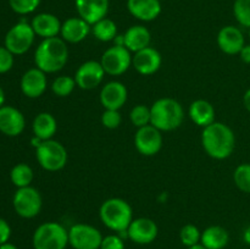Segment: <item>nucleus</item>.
<instances>
[{"mask_svg":"<svg viewBox=\"0 0 250 249\" xmlns=\"http://www.w3.org/2000/svg\"><path fill=\"white\" fill-rule=\"evenodd\" d=\"M202 144L205 153L216 160L229 158L236 148V136L229 126L222 122H212L202 132Z\"/></svg>","mask_w":250,"mask_h":249,"instance_id":"1","label":"nucleus"},{"mask_svg":"<svg viewBox=\"0 0 250 249\" xmlns=\"http://www.w3.org/2000/svg\"><path fill=\"white\" fill-rule=\"evenodd\" d=\"M68 61V48L62 38L54 37L41 42L34 53L36 67L45 73H55L62 70Z\"/></svg>","mask_w":250,"mask_h":249,"instance_id":"2","label":"nucleus"},{"mask_svg":"<svg viewBox=\"0 0 250 249\" xmlns=\"http://www.w3.org/2000/svg\"><path fill=\"white\" fill-rule=\"evenodd\" d=\"M150 124L161 132L177 129L185 120V110L180 102L172 98H160L150 106Z\"/></svg>","mask_w":250,"mask_h":249,"instance_id":"3","label":"nucleus"},{"mask_svg":"<svg viewBox=\"0 0 250 249\" xmlns=\"http://www.w3.org/2000/svg\"><path fill=\"white\" fill-rule=\"evenodd\" d=\"M103 224L116 233L127 231L133 221V210L128 202L121 198H110L103 202L99 209Z\"/></svg>","mask_w":250,"mask_h":249,"instance_id":"4","label":"nucleus"},{"mask_svg":"<svg viewBox=\"0 0 250 249\" xmlns=\"http://www.w3.org/2000/svg\"><path fill=\"white\" fill-rule=\"evenodd\" d=\"M32 244L34 249H66L68 231L59 222H44L34 231Z\"/></svg>","mask_w":250,"mask_h":249,"instance_id":"5","label":"nucleus"},{"mask_svg":"<svg viewBox=\"0 0 250 249\" xmlns=\"http://www.w3.org/2000/svg\"><path fill=\"white\" fill-rule=\"evenodd\" d=\"M36 158L39 165L49 172L62 170L68 160V154L63 144L55 139L43 141L36 148Z\"/></svg>","mask_w":250,"mask_h":249,"instance_id":"6","label":"nucleus"},{"mask_svg":"<svg viewBox=\"0 0 250 249\" xmlns=\"http://www.w3.org/2000/svg\"><path fill=\"white\" fill-rule=\"evenodd\" d=\"M12 205L19 216L23 219H33L41 212L43 199L38 189L32 186L17 188L12 198Z\"/></svg>","mask_w":250,"mask_h":249,"instance_id":"7","label":"nucleus"},{"mask_svg":"<svg viewBox=\"0 0 250 249\" xmlns=\"http://www.w3.org/2000/svg\"><path fill=\"white\" fill-rule=\"evenodd\" d=\"M34 38H36V33L31 23L26 21H20L7 31L4 46L9 49L14 55H22L31 49L34 43Z\"/></svg>","mask_w":250,"mask_h":249,"instance_id":"8","label":"nucleus"},{"mask_svg":"<svg viewBox=\"0 0 250 249\" xmlns=\"http://www.w3.org/2000/svg\"><path fill=\"white\" fill-rule=\"evenodd\" d=\"M103 234L97 227L88 224H76L68 229V244L73 249H100Z\"/></svg>","mask_w":250,"mask_h":249,"instance_id":"9","label":"nucleus"},{"mask_svg":"<svg viewBox=\"0 0 250 249\" xmlns=\"http://www.w3.org/2000/svg\"><path fill=\"white\" fill-rule=\"evenodd\" d=\"M132 59L133 56L126 46L114 45L104 51L100 59V63L107 75L121 76L131 67Z\"/></svg>","mask_w":250,"mask_h":249,"instance_id":"10","label":"nucleus"},{"mask_svg":"<svg viewBox=\"0 0 250 249\" xmlns=\"http://www.w3.org/2000/svg\"><path fill=\"white\" fill-rule=\"evenodd\" d=\"M164 138L160 129L153 124H146L137 129L134 136V145L139 154L144 156H154L163 148Z\"/></svg>","mask_w":250,"mask_h":249,"instance_id":"11","label":"nucleus"},{"mask_svg":"<svg viewBox=\"0 0 250 249\" xmlns=\"http://www.w3.org/2000/svg\"><path fill=\"white\" fill-rule=\"evenodd\" d=\"M105 75L106 73H105L100 61L89 60L83 62L77 68L75 80L77 83V87H80L81 89L92 90L102 84Z\"/></svg>","mask_w":250,"mask_h":249,"instance_id":"12","label":"nucleus"},{"mask_svg":"<svg viewBox=\"0 0 250 249\" xmlns=\"http://www.w3.org/2000/svg\"><path fill=\"white\" fill-rule=\"evenodd\" d=\"M159 233V227L154 220L149 217H138L133 219L127 228V237L133 243L150 244L156 239Z\"/></svg>","mask_w":250,"mask_h":249,"instance_id":"13","label":"nucleus"},{"mask_svg":"<svg viewBox=\"0 0 250 249\" xmlns=\"http://www.w3.org/2000/svg\"><path fill=\"white\" fill-rule=\"evenodd\" d=\"M128 90L126 85L119 81L107 82L99 94L100 104L107 110H120L127 102Z\"/></svg>","mask_w":250,"mask_h":249,"instance_id":"14","label":"nucleus"},{"mask_svg":"<svg viewBox=\"0 0 250 249\" xmlns=\"http://www.w3.org/2000/svg\"><path fill=\"white\" fill-rule=\"evenodd\" d=\"M163 63V56L155 48L146 46L134 53L132 65L139 75L150 76L158 72Z\"/></svg>","mask_w":250,"mask_h":249,"instance_id":"15","label":"nucleus"},{"mask_svg":"<svg viewBox=\"0 0 250 249\" xmlns=\"http://www.w3.org/2000/svg\"><path fill=\"white\" fill-rule=\"evenodd\" d=\"M26 120L19 109L10 105L0 107V132L7 137H17L23 132Z\"/></svg>","mask_w":250,"mask_h":249,"instance_id":"16","label":"nucleus"},{"mask_svg":"<svg viewBox=\"0 0 250 249\" xmlns=\"http://www.w3.org/2000/svg\"><path fill=\"white\" fill-rule=\"evenodd\" d=\"M217 45L227 55H237L246 45L243 32L236 26H225L217 33Z\"/></svg>","mask_w":250,"mask_h":249,"instance_id":"17","label":"nucleus"},{"mask_svg":"<svg viewBox=\"0 0 250 249\" xmlns=\"http://www.w3.org/2000/svg\"><path fill=\"white\" fill-rule=\"evenodd\" d=\"M48 87L46 73L38 67L29 68L21 78V90L27 98L36 99L42 97Z\"/></svg>","mask_w":250,"mask_h":249,"instance_id":"18","label":"nucleus"},{"mask_svg":"<svg viewBox=\"0 0 250 249\" xmlns=\"http://www.w3.org/2000/svg\"><path fill=\"white\" fill-rule=\"evenodd\" d=\"M109 5V0H75L78 16L87 21L90 26L106 17Z\"/></svg>","mask_w":250,"mask_h":249,"instance_id":"19","label":"nucleus"},{"mask_svg":"<svg viewBox=\"0 0 250 249\" xmlns=\"http://www.w3.org/2000/svg\"><path fill=\"white\" fill-rule=\"evenodd\" d=\"M90 32H92V26L78 16L65 20L61 24L60 34L61 38L67 43L77 44L84 41Z\"/></svg>","mask_w":250,"mask_h":249,"instance_id":"20","label":"nucleus"},{"mask_svg":"<svg viewBox=\"0 0 250 249\" xmlns=\"http://www.w3.org/2000/svg\"><path fill=\"white\" fill-rule=\"evenodd\" d=\"M61 24L62 22L59 20V17L50 12H42L36 15L31 22L36 36L42 37L43 39L58 37L61 31Z\"/></svg>","mask_w":250,"mask_h":249,"instance_id":"21","label":"nucleus"},{"mask_svg":"<svg viewBox=\"0 0 250 249\" xmlns=\"http://www.w3.org/2000/svg\"><path fill=\"white\" fill-rule=\"evenodd\" d=\"M129 14L139 21L150 22L161 14V1L159 0H127Z\"/></svg>","mask_w":250,"mask_h":249,"instance_id":"22","label":"nucleus"},{"mask_svg":"<svg viewBox=\"0 0 250 249\" xmlns=\"http://www.w3.org/2000/svg\"><path fill=\"white\" fill-rule=\"evenodd\" d=\"M125 46L131 53H137L142 49L150 46L151 34L146 26L142 24H134L131 26L124 34Z\"/></svg>","mask_w":250,"mask_h":249,"instance_id":"23","label":"nucleus"},{"mask_svg":"<svg viewBox=\"0 0 250 249\" xmlns=\"http://www.w3.org/2000/svg\"><path fill=\"white\" fill-rule=\"evenodd\" d=\"M188 115L195 124L203 127V128L215 122L214 105L204 99L194 100L189 105Z\"/></svg>","mask_w":250,"mask_h":249,"instance_id":"24","label":"nucleus"},{"mask_svg":"<svg viewBox=\"0 0 250 249\" xmlns=\"http://www.w3.org/2000/svg\"><path fill=\"white\" fill-rule=\"evenodd\" d=\"M33 134L42 141L53 139L58 131V121L50 112H41L37 115L32 124Z\"/></svg>","mask_w":250,"mask_h":249,"instance_id":"25","label":"nucleus"},{"mask_svg":"<svg viewBox=\"0 0 250 249\" xmlns=\"http://www.w3.org/2000/svg\"><path fill=\"white\" fill-rule=\"evenodd\" d=\"M229 234L226 228L222 226H209L202 232L200 244L207 249H224L229 244Z\"/></svg>","mask_w":250,"mask_h":249,"instance_id":"26","label":"nucleus"},{"mask_svg":"<svg viewBox=\"0 0 250 249\" xmlns=\"http://www.w3.org/2000/svg\"><path fill=\"white\" fill-rule=\"evenodd\" d=\"M92 33L98 41L111 42L117 36V24L111 19L104 17L92 26Z\"/></svg>","mask_w":250,"mask_h":249,"instance_id":"27","label":"nucleus"},{"mask_svg":"<svg viewBox=\"0 0 250 249\" xmlns=\"http://www.w3.org/2000/svg\"><path fill=\"white\" fill-rule=\"evenodd\" d=\"M10 180L17 188H23L31 186L33 181V170L29 165L20 163L11 168Z\"/></svg>","mask_w":250,"mask_h":249,"instance_id":"28","label":"nucleus"},{"mask_svg":"<svg viewBox=\"0 0 250 249\" xmlns=\"http://www.w3.org/2000/svg\"><path fill=\"white\" fill-rule=\"evenodd\" d=\"M76 83L75 77H70V76H59L51 83V92L60 98H66L75 90Z\"/></svg>","mask_w":250,"mask_h":249,"instance_id":"29","label":"nucleus"},{"mask_svg":"<svg viewBox=\"0 0 250 249\" xmlns=\"http://www.w3.org/2000/svg\"><path fill=\"white\" fill-rule=\"evenodd\" d=\"M129 120H131L132 124L137 128L150 124L151 121V111L150 107L146 106L143 104H138L134 107H132L131 112H129Z\"/></svg>","mask_w":250,"mask_h":249,"instance_id":"30","label":"nucleus"},{"mask_svg":"<svg viewBox=\"0 0 250 249\" xmlns=\"http://www.w3.org/2000/svg\"><path fill=\"white\" fill-rule=\"evenodd\" d=\"M234 185L239 190L244 193H250V164L244 163L236 167L233 172Z\"/></svg>","mask_w":250,"mask_h":249,"instance_id":"31","label":"nucleus"},{"mask_svg":"<svg viewBox=\"0 0 250 249\" xmlns=\"http://www.w3.org/2000/svg\"><path fill=\"white\" fill-rule=\"evenodd\" d=\"M180 239L181 243L185 247L189 248V247L195 246V244L200 243L202 239V232L195 225L187 224L181 228L180 231Z\"/></svg>","mask_w":250,"mask_h":249,"instance_id":"32","label":"nucleus"},{"mask_svg":"<svg viewBox=\"0 0 250 249\" xmlns=\"http://www.w3.org/2000/svg\"><path fill=\"white\" fill-rule=\"evenodd\" d=\"M233 15L241 26L250 28V0H234Z\"/></svg>","mask_w":250,"mask_h":249,"instance_id":"33","label":"nucleus"},{"mask_svg":"<svg viewBox=\"0 0 250 249\" xmlns=\"http://www.w3.org/2000/svg\"><path fill=\"white\" fill-rule=\"evenodd\" d=\"M42 0H9V5L14 12L19 15H28L36 11Z\"/></svg>","mask_w":250,"mask_h":249,"instance_id":"34","label":"nucleus"},{"mask_svg":"<svg viewBox=\"0 0 250 249\" xmlns=\"http://www.w3.org/2000/svg\"><path fill=\"white\" fill-rule=\"evenodd\" d=\"M122 122V116L119 110L105 109L102 115V124L107 129L119 128Z\"/></svg>","mask_w":250,"mask_h":249,"instance_id":"35","label":"nucleus"},{"mask_svg":"<svg viewBox=\"0 0 250 249\" xmlns=\"http://www.w3.org/2000/svg\"><path fill=\"white\" fill-rule=\"evenodd\" d=\"M14 66V54L5 46H0V73H6Z\"/></svg>","mask_w":250,"mask_h":249,"instance_id":"36","label":"nucleus"},{"mask_svg":"<svg viewBox=\"0 0 250 249\" xmlns=\"http://www.w3.org/2000/svg\"><path fill=\"white\" fill-rule=\"evenodd\" d=\"M100 249H125V241L119 234H109L104 237Z\"/></svg>","mask_w":250,"mask_h":249,"instance_id":"37","label":"nucleus"},{"mask_svg":"<svg viewBox=\"0 0 250 249\" xmlns=\"http://www.w3.org/2000/svg\"><path fill=\"white\" fill-rule=\"evenodd\" d=\"M10 236H11V227L6 220L0 217V246L9 242Z\"/></svg>","mask_w":250,"mask_h":249,"instance_id":"38","label":"nucleus"},{"mask_svg":"<svg viewBox=\"0 0 250 249\" xmlns=\"http://www.w3.org/2000/svg\"><path fill=\"white\" fill-rule=\"evenodd\" d=\"M238 55L244 63H250V44H246Z\"/></svg>","mask_w":250,"mask_h":249,"instance_id":"39","label":"nucleus"},{"mask_svg":"<svg viewBox=\"0 0 250 249\" xmlns=\"http://www.w3.org/2000/svg\"><path fill=\"white\" fill-rule=\"evenodd\" d=\"M243 105L247 109V111L250 112V88L247 89V92L243 95Z\"/></svg>","mask_w":250,"mask_h":249,"instance_id":"40","label":"nucleus"},{"mask_svg":"<svg viewBox=\"0 0 250 249\" xmlns=\"http://www.w3.org/2000/svg\"><path fill=\"white\" fill-rule=\"evenodd\" d=\"M243 241L244 243L250 246V225L246 227V229L243 231Z\"/></svg>","mask_w":250,"mask_h":249,"instance_id":"41","label":"nucleus"},{"mask_svg":"<svg viewBox=\"0 0 250 249\" xmlns=\"http://www.w3.org/2000/svg\"><path fill=\"white\" fill-rule=\"evenodd\" d=\"M0 249H19V248H17L15 244L6 242V243H4V244H1V246H0Z\"/></svg>","mask_w":250,"mask_h":249,"instance_id":"42","label":"nucleus"},{"mask_svg":"<svg viewBox=\"0 0 250 249\" xmlns=\"http://www.w3.org/2000/svg\"><path fill=\"white\" fill-rule=\"evenodd\" d=\"M5 103V92L1 87H0V107L4 106Z\"/></svg>","mask_w":250,"mask_h":249,"instance_id":"43","label":"nucleus"},{"mask_svg":"<svg viewBox=\"0 0 250 249\" xmlns=\"http://www.w3.org/2000/svg\"><path fill=\"white\" fill-rule=\"evenodd\" d=\"M187 249H207L205 248L204 246H203V244H195V246H193V247H189V248H187Z\"/></svg>","mask_w":250,"mask_h":249,"instance_id":"44","label":"nucleus"},{"mask_svg":"<svg viewBox=\"0 0 250 249\" xmlns=\"http://www.w3.org/2000/svg\"><path fill=\"white\" fill-rule=\"evenodd\" d=\"M248 33H249V38H250V28H249V32H248Z\"/></svg>","mask_w":250,"mask_h":249,"instance_id":"45","label":"nucleus"},{"mask_svg":"<svg viewBox=\"0 0 250 249\" xmlns=\"http://www.w3.org/2000/svg\"><path fill=\"white\" fill-rule=\"evenodd\" d=\"M159 1H163V0H159Z\"/></svg>","mask_w":250,"mask_h":249,"instance_id":"46","label":"nucleus"}]
</instances>
